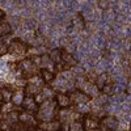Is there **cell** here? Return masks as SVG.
<instances>
[{
    "mask_svg": "<svg viewBox=\"0 0 131 131\" xmlns=\"http://www.w3.org/2000/svg\"><path fill=\"white\" fill-rule=\"evenodd\" d=\"M55 106H57L55 101L46 100L45 102H42L37 110V119H39L41 122H47L52 119L55 117Z\"/></svg>",
    "mask_w": 131,
    "mask_h": 131,
    "instance_id": "cell-1",
    "label": "cell"
},
{
    "mask_svg": "<svg viewBox=\"0 0 131 131\" xmlns=\"http://www.w3.org/2000/svg\"><path fill=\"white\" fill-rule=\"evenodd\" d=\"M29 46L21 39H12L8 45V52L13 57H24L28 52Z\"/></svg>",
    "mask_w": 131,
    "mask_h": 131,
    "instance_id": "cell-2",
    "label": "cell"
},
{
    "mask_svg": "<svg viewBox=\"0 0 131 131\" xmlns=\"http://www.w3.org/2000/svg\"><path fill=\"white\" fill-rule=\"evenodd\" d=\"M18 71L23 73L24 78L26 79H30L33 76L37 75V71H38V67L33 63V60L29 58V59H23L18 62Z\"/></svg>",
    "mask_w": 131,
    "mask_h": 131,
    "instance_id": "cell-3",
    "label": "cell"
},
{
    "mask_svg": "<svg viewBox=\"0 0 131 131\" xmlns=\"http://www.w3.org/2000/svg\"><path fill=\"white\" fill-rule=\"evenodd\" d=\"M83 128L84 131H101V121L97 117L86 113L83 117Z\"/></svg>",
    "mask_w": 131,
    "mask_h": 131,
    "instance_id": "cell-4",
    "label": "cell"
},
{
    "mask_svg": "<svg viewBox=\"0 0 131 131\" xmlns=\"http://www.w3.org/2000/svg\"><path fill=\"white\" fill-rule=\"evenodd\" d=\"M68 96L71 98V104H73V105H85L92 101V98L83 91H73Z\"/></svg>",
    "mask_w": 131,
    "mask_h": 131,
    "instance_id": "cell-5",
    "label": "cell"
},
{
    "mask_svg": "<svg viewBox=\"0 0 131 131\" xmlns=\"http://www.w3.org/2000/svg\"><path fill=\"white\" fill-rule=\"evenodd\" d=\"M21 106H23V109L25 112H28L30 114H34L38 110V104L36 102V100H34V97H33V96H25Z\"/></svg>",
    "mask_w": 131,
    "mask_h": 131,
    "instance_id": "cell-6",
    "label": "cell"
},
{
    "mask_svg": "<svg viewBox=\"0 0 131 131\" xmlns=\"http://www.w3.org/2000/svg\"><path fill=\"white\" fill-rule=\"evenodd\" d=\"M100 121H101V128L104 127L109 131H115L119 125L117 117H114V115H106L102 119H100Z\"/></svg>",
    "mask_w": 131,
    "mask_h": 131,
    "instance_id": "cell-7",
    "label": "cell"
},
{
    "mask_svg": "<svg viewBox=\"0 0 131 131\" xmlns=\"http://www.w3.org/2000/svg\"><path fill=\"white\" fill-rule=\"evenodd\" d=\"M60 62L67 66L68 68L75 67V66L78 64V60L75 59V57L72 55L70 51L66 50V49H60Z\"/></svg>",
    "mask_w": 131,
    "mask_h": 131,
    "instance_id": "cell-8",
    "label": "cell"
},
{
    "mask_svg": "<svg viewBox=\"0 0 131 131\" xmlns=\"http://www.w3.org/2000/svg\"><path fill=\"white\" fill-rule=\"evenodd\" d=\"M38 128L43 131H60L62 122L60 121H47V122H38Z\"/></svg>",
    "mask_w": 131,
    "mask_h": 131,
    "instance_id": "cell-9",
    "label": "cell"
},
{
    "mask_svg": "<svg viewBox=\"0 0 131 131\" xmlns=\"http://www.w3.org/2000/svg\"><path fill=\"white\" fill-rule=\"evenodd\" d=\"M55 104L60 109H68L71 104V98L67 93H57L55 94Z\"/></svg>",
    "mask_w": 131,
    "mask_h": 131,
    "instance_id": "cell-10",
    "label": "cell"
},
{
    "mask_svg": "<svg viewBox=\"0 0 131 131\" xmlns=\"http://www.w3.org/2000/svg\"><path fill=\"white\" fill-rule=\"evenodd\" d=\"M39 75H41L42 81L46 83V84L52 83L54 80H55V78H57V73L54 71H51V70H49V68H41L39 70Z\"/></svg>",
    "mask_w": 131,
    "mask_h": 131,
    "instance_id": "cell-11",
    "label": "cell"
},
{
    "mask_svg": "<svg viewBox=\"0 0 131 131\" xmlns=\"http://www.w3.org/2000/svg\"><path fill=\"white\" fill-rule=\"evenodd\" d=\"M107 83H112V81L109 80V73H106V72H104L101 75H97V78L94 80V85L98 91H102V88Z\"/></svg>",
    "mask_w": 131,
    "mask_h": 131,
    "instance_id": "cell-12",
    "label": "cell"
},
{
    "mask_svg": "<svg viewBox=\"0 0 131 131\" xmlns=\"http://www.w3.org/2000/svg\"><path fill=\"white\" fill-rule=\"evenodd\" d=\"M10 33H12V26H10V24L5 20L0 21V37H5V36L10 34Z\"/></svg>",
    "mask_w": 131,
    "mask_h": 131,
    "instance_id": "cell-13",
    "label": "cell"
},
{
    "mask_svg": "<svg viewBox=\"0 0 131 131\" xmlns=\"http://www.w3.org/2000/svg\"><path fill=\"white\" fill-rule=\"evenodd\" d=\"M50 59L52 60L54 64L57 63H60V49H54L51 52H50Z\"/></svg>",
    "mask_w": 131,
    "mask_h": 131,
    "instance_id": "cell-14",
    "label": "cell"
},
{
    "mask_svg": "<svg viewBox=\"0 0 131 131\" xmlns=\"http://www.w3.org/2000/svg\"><path fill=\"white\" fill-rule=\"evenodd\" d=\"M8 45L9 43L4 39V37H0V57L5 55L8 52Z\"/></svg>",
    "mask_w": 131,
    "mask_h": 131,
    "instance_id": "cell-15",
    "label": "cell"
},
{
    "mask_svg": "<svg viewBox=\"0 0 131 131\" xmlns=\"http://www.w3.org/2000/svg\"><path fill=\"white\" fill-rule=\"evenodd\" d=\"M68 131H84L83 128V123L80 121H73L72 123H70L68 126Z\"/></svg>",
    "mask_w": 131,
    "mask_h": 131,
    "instance_id": "cell-16",
    "label": "cell"
},
{
    "mask_svg": "<svg viewBox=\"0 0 131 131\" xmlns=\"http://www.w3.org/2000/svg\"><path fill=\"white\" fill-rule=\"evenodd\" d=\"M50 57L47 55V54H43V55H41V63H39V67L41 68H47L49 66H50Z\"/></svg>",
    "mask_w": 131,
    "mask_h": 131,
    "instance_id": "cell-17",
    "label": "cell"
},
{
    "mask_svg": "<svg viewBox=\"0 0 131 131\" xmlns=\"http://www.w3.org/2000/svg\"><path fill=\"white\" fill-rule=\"evenodd\" d=\"M24 97H25V94H24L23 92L16 93V94L13 93V96H12V102H13L15 105H21V104H23Z\"/></svg>",
    "mask_w": 131,
    "mask_h": 131,
    "instance_id": "cell-18",
    "label": "cell"
},
{
    "mask_svg": "<svg viewBox=\"0 0 131 131\" xmlns=\"http://www.w3.org/2000/svg\"><path fill=\"white\" fill-rule=\"evenodd\" d=\"M102 93H104L105 96L113 94V93H114V84H113V83H107L104 88H102Z\"/></svg>",
    "mask_w": 131,
    "mask_h": 131,
    "instance_id": "cell-19",
    "label": "cell"
},
{
    "mask_svg": "<svg viewBox=\"0 0 131 131\" xmlns=\"http://www.w3.org/2000/svg\"><path fill=\"white\" fill-rule=\"evenodd\" d=\"M72 24H73V25L78 24V29H83V28H84V20H83V16H81V15H76V17L72 20Z\"/></svg>",
    "mask_w": 131,
    "mask_h": 131,
    "instance_id": "cell-20",
    "label": "cell"
},
{
    "mask_svg": "<svg viewBox=\"0 0 131 131\" xmlns=\"http://www.w3.org/2000/svg\"><path fill=\"white\" fill-rule=\"evenodd\" d=\"M97 7L102 10H106L110 8V2L109 0H97Z\"/></svg>",
    "mask_w": 131,
    "mask_h": 131,
    "instance_id": "cell-21",
    "label": "cell"
},
{
    "mask_svg": "<svg viewBox=\"0 0 131 131\" xmlns=\"http://www.w3.org/2000/svg\"><path fill=\"white\" fill-rule=\"evenodd\" d=\"M4 18H5V12L3 9H0V21H3Z\"/></svg>",
    "mask_w": 131,
    "mask_h": 131,
    "instance_id": "cell-22",
    "label": "cell"
},
{
    "mask_svg": "<svg viewBox=\"0 0 131 131\" xmlns=\"http://www.w3.org/2000/svg\"><path fill=\"white\" fill-rule=\"evenodd\" d=\"M127 92L128 93H131V81L128 83V85H127Z\"/></svg>",
    "mask_w": 131,
    "mask_h": 131,
    "instance_id": "cell-23",
    "label": "cell"
},
{
    "mask_svg": "<svg viewBox=\"0 0 131 131\" xmlns=\"http://www.w3.org/2000/svg\"><path fill=\"white\" fill-rule=\"evenodd\" d=\"M2 106H3V104H0V114H2Z\"/></svg>",
    "mask_w": 131,
    "mask_h": 131,
    "instance_id": "cell-24",
    "label": "cell"
},
{
    "mask_svg": "<svg viewBox=\"0 0 131 131\" xmlns=\"http://www.w3.org/2000/svg\"><path fill=\"white\" fill-rule=\"evenodd\" d=\"M34 131H43V130H41V128H36Z\"/></svg>",
    "mask_w": 131,
    "mask_h": 131,
    "instance_id": "cell-25",
    "label": "cell"
},
{
    "mask_svg": "<svg viewBox=\"0 0 131 131\" xmlns=\"http://www.w3.org/2000/svg\"><path fill=\"white\" fill-rule=\"evenodd\" d=\"M128 131H131V123H130V126H128Z\"/></svg>",
    "mask_w": 131,
    "mask_h": 131,
    "instance_id": "cell-26",
    "label": "cell"
}]
</instances>
